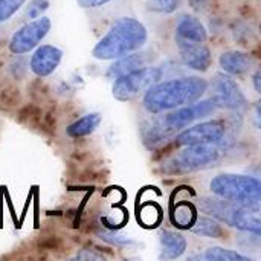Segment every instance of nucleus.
Segmentation results:
<instances>
[{
  "mask_svg": "<svg viewBox=\"0 0 261 261\" xmlns=\"http://www.w3.org/2000/svg\"><path fill=\"white\" fill-rule=\"evenodd\" d=\"M206 90L208 81L200 76H180L167 81L161 80L144 93L142 106L151 115L165 113L200 99Z\"/></svg>",
  "mask_w": 261,
  "mask_h": 261,
  "instance_id": "obj_1",
  "label": "nucleus"
},
{
  "mask_svg": "<svg viewBox=\"0 0 261 261\" xmlns=\"http://www.w3.org/2000/svg\"><path fill=\"white\" fill-rule=\"evenodd\" d=\"M147 40L148 31L142 21L135 17H121L93 46L92 55L101 61L115 60L142 49Z\"/></svg>",
  "mask_w": 261,
  "mask_h": 261,
  "instance_id": "obj_2",
  "label": "nucleus"
},
{
  "mask_svg": "<svg viewBox=\"0 0 261 261\" xmlns=\"http://www.w3.org/2000/svg\"><path fill=\"white\" fill-rule=\"evenodd\" d=\"M217 104L213 98L210 99H197L191 104L168 110V113L162 118H159L153 127L150 128L148 135L145 136V141H151V144H156L165 138H170L180 130L191 125L194 121L203 119L211 116L217 110Z\"/></svg>",
  "mask_w": 261,
  "mask_h": 261,
  "instance_id": "obj_3",
  "label": "nucleus"
},
{
  "mask_svg": "<svg viewBox=\"0 0 261 261\" xmlns=\"http://www.w3.org/2000/svg\"><path fill=\"white\" fill-rule=\"evenodd\" d=\"M199 206L208 216H213L214 219L225 222L226 225H229L232 228L260 236L261 222L258 206L240 205V203L223 200L220 197L219 199H202Z\"/></svg>",
  "mask_w": 261,
  "mask_h": 261,
  "instance_id": "obj_4",
  "label": "nucleus"
},
{
  "mask_svg": "<svg viewBox=\"0 0 261 261\" xmlns=\"http://www.w3.org/2000/svg\"><path fill=\"white\" fill-rule=\"evenodd\" d=\"M210 190L214 196L248 206H258L261 184L254 176L245 174H219L211 179Z\"/></svg>",
  "mask_w": 261,
  "mask_h": 261,
  "instance_id": "obj_5",
  "label": "nucleus"
},
{
  "mask_svg": "<svg viewBox=\"0 0 261 261\" xmlns=\"http://www.w3.org/2000/svg\"><path fill=\"white\" fill-rule=\"evenodd\" d=\"M228 145L223 142L219 144H196V145H185L182 151L173 156L167 164L171 167V173H191L199 171L203 168H210L217 165Z\"/></svg>",
  "mask_w": 261,
  "mask_h": 261,
  "instance_id": "obj_6",
  "label": "nucleus"
},
{
  "mask_svg": "<svg viewBox=\"0 0 261 261\" xmlns=\"http://www.w3.org/2000/svg\"><path fill=\"white\" fill-rule=\"evenodd\" d=\"M164 76L162 67L144 66L135 72L118 76L113 80L112 93L118 101H132L139 95H144L153 84L159 83Z\"/></svg>",
  "mask_w": 261,
  "mask_h": 261,
  "instance_id": "obj_7",
  "label": "nucleus"
},
{
  "mask_svg": "<svg viewBox=\"0 0 261 261\" xmlns=\"http://www.w3.org/2000/svg\"><path fill=\"white\" fill-rule=\"evenodd\" d=\"M50 28H52V21L46 15L29 20L11 35L8 43L9 50L14 55H24L34 50L49 34Z\"/></svg>",
  "mask_w": 261,
  "mask_h": 261,
  "instance_id": "obj_8",
  "label": "nucleus"
},
{
  "mask_svg": "<svg viewBox=\"0 0 261 261\" xmlns=\"http://www.w3.org/2000/svg\"><path fill=\"white\" fill-rule=\"evenodd\" d=\"M211 98L216 101L217 107L236 112H240L248 107V99L243 90L240 89L237 81L225 72H219L214 75L211 81Z\"/></svg>",
  "mask_w": 261,
  "mask_h": 261,
  "instance_id": "obj_9",
  "label": "nucleus"
},
{
  "mask_svg": "<svg viewBox=\"0 0 261 261\" xmlns=\"http://www.w3.org/2000/svg\"><path fill=\"white\" fill-rule=\"evenodd\" d=\"M226 141V127L222 121H205L194 125H188L176 136L179 147L196 144H219Z\"/></svg>",
  "mask_w": 261,
  "mask_h": 261,
  "instance_id": "obj_10",
  "label": "nucleus"
},
{
  "mask_svg": "<svg viewBox=\"0 0 261 261\" xmlns=\"http://www.w3.org/2000/svg\"><path fill=\"white\" fill-rule=\"evenodd\" d=\"M63 60V50L54 44H38L31 55L29 69L38 78L52 75Z\"/></svg>",
  "mask_w": 261,
  "mask_h": 261,
  "instance_id": "obj_11",
  "label": "nucleus"
},
{
  "mask_svg": "<svg viewBox=\"0 0 261 261\" xmlns=\"http://www.w3.org/2000/svg\"><path fill=\"white\" fill-rule=\"evenodd\" d=\"M174 37H176V44L179 47L188 44H202L206 41L208 34L200 18L191 14H182L176 21Z\"/></svg>",
  "mask_w": 261,
  "mask_h": 261,
  "instance_id": "obj_12",
  "label": "nucleus"
},
{
  "mask_svg": "<svg viewBox=\"0 0 261 261\" xmlns=\"http://www.w3.org/2000/svg\"><path fill=\"white\" fill-rule=\"evenodd\" d=\"M151 54L150 52H144V50H135L130 54H125L119 58H115V61L107 67L106 70V76L110 80H115L118 76L127 75L130 72H135L144 66H147L151 60Z\"/></svg>",
  "mask_w": 261,
  "mask_h": 261,
  "instance_id": "obj_13",
  "label": "nucleus"
},
{
  "mask_svg": "<svg viewBox=\"0 0 261 261\" xmlns=\"http://www.w3.org/2000/svg\"><path fill=\"white\" fill-rule=\"evenodd\" d=\"M179 55L182 63L196 72H206L213 63V54L210 47L202 44H188V46H179Z\"/></svg>",
  "mask_w": 261,
  "mask_h": 261,
  "instance_id": "obj_14",
  "label": "nucleus"
},
{
  "mask_svg": "<svg viewBox=\"0 0 261 261\" xmlns=\"http://www.w3.org/2000/svg\"><path fill=\"white\" fill-rule=\"evenodd\" d=\"M220 69L231 75V76H239L248 73L252 66H254V58L248 52L242 50H226L220 55L219 58Z\"/></svg>",
  "mask_w": 261,
  "mask_h": 261,
  "instance_id": "obj_15",
  "label": "nucleus"
},
{
  "mask_svg": "<svg viewBox=\"0 0 261 261\" xmlns=\"http://www.w3.org/2000/svg\"><path fill=\"white\" fill-rule=\"evenodd\" d=\"M159 243H161V258L164 260H174L185 254L188 243L185 237L174 231H161L159 234Z\"/></svg>",
  "mask_w": 261,
  "mask_h": 261,
  "instance_id": "obj_16",
  "label": "nucleus"
},
{
  "mask_svg": "<svg viewBox=\"0 0 261 261\" xmlns=\"http://www.w3.org/2000/svg\"><path fill=\"white\" fill-rule=\"evenodd\" d=\"M102 116L96 112L87 113L84 116H81L80 119H76L75 122H72L67 128L66 133L70 138H83V136H89L92 135L101 124Z\"/></svg>",
  "mask_w": 261,
  "mask_h": 261,
  "instance_id": "obj_17",
  "label": "nucleus"
},
{
  "mask_svg": "<svg viewBox=\"0 0 261 261\" xmlns=\"http://www.w3.org/2000/svg\"><path fill=\"white\" fill-rule=\"evenodd\" d=\"M193 234L208 237V239H222L223 229L220 223L211 217H196L194 223L188 228Z\"/></svg>",
  "mask_w": 261,
  "mask_h": 261,
  "instance_id": "obj_18",
  "label": "nucleus"
},
{
  "mask_svg": "<svg viewBox=\"0 0 261 261\" xmlns=\"http://www.w3.org/2000/svg\"><path fill=\"white\" fill-rule=\"evenodd\" d=\"M199 258H205L208 261H251L249 257L237 252V251H231V249H225L220 246H213L208 248L203 255H200Z\"/></svg>",
  "mask_w": 261,
  "mask_h": 261,
  "instance_id": "obj_19",
  "label": "nucleus"
},
{
  "mask_svg": "<svg viewBox=\"0 0 261 261\" xmlns=\"http://www.w3.org/2000/svg\"><path fill=\"white\" fill-rule=\"evenodd\" d=\"M196 217H197V216H196V213H194V208H193L191 205L184 203V205H179V206L176 208L173 220H174V223H177L180 228H190V226L194 223Z\"/></svg>",
  "mask_w": 261,
  "mask_h": 261,
  "instance_id": "obj_20",
  "label": "nucleus"
},
{
  "mask_svg": "<svg viewBox=\"0 0 261 261\" xmlns=\"http://www.w3.org/2000/svg\"><path fill=\"white\" fill-rule=\"evenodd\" d=\"M26 3V0H0V23L11 20Z\"/></svg>",
  "mask_w": 261,
  "mask_h": 261,
  "instance_id": "obj_21",
  "label": "nucleus"
},
{
  "mask_svg": "<svg viewBox=\"0 0 261 261\" xmlns=\"http://www.w3.org/2000/svg\"><path fill=\"white\" fill-rule=\"evenodd\" d=\"M147 8L159 14H171L180 6V0H145Z\"/></svg>",
  "mask_w": 261,
  "mask_h": 261,
  "instance_id": "obj_22",
  "label": "nucleus"
},
{
  "mask_svg": "<svg viewBox=\"0 0 261 261\" xmlns=\"http://www.w3.org/2000/svg\"><path fill=\"white\" fill-rule=\"evenodd\" d=\"M49 6H50L49 0H29V3L24 8V17L28 20L41 17L49 9Z\"/></svg>",
  "mask_w": 261,
  "mask_h": 261,
  "instance_id": "obj_23",
  "label": "nucleus"
},
{
  "mask_svg": "<svg viewBox=\"0 0 261 261\" xmlns=\"http://www.w3.org/2000/svg\"><path fill=\"white\" fill-rule=\"evenodd\" d=\"M99 239L101 240H104V242H107V243H110V245H115V246H119V248H122V246H128V245H132L133 242L128 239V237H124V236H121V234H118V232H115L113 229H110V231H99Z\"/></svg>",
  "mask_w": 261,
  "mask_h": 261,
  "instance_id": "obj_24",
  "label": "nucleus"
},
{
  "mask_svg": "<svg viewBox=\"0 0 261 261\" xmlns=\"http://www.w3.org/2000/svg\"><path fill=\"white\" fill-rule=\"evenodd\" d=\"M110 0H76V3L81 6V8H86V9H95V8H101L104 6L106 3H109Z\"/></svg>",
  "mask_w": 261,
  "mask_h": 261,
  "instance_id": "obj_25",
  "label": "nucleus"
},
{
  "mask_svg": "<svg viewBox=\"0 0 261 261\" xmlns=\"http://www.w3.org/2000/svg\"><path fill=\"white\" fill-rule=\"evenodd\" d=\"M75 258L76 260H102V255H98V254L89 252V251H83V252L76 254Z\"/></svg>",
  "mask_w": 261,
  "mask_h": 261,
  "instance_id": "obj_26",
  "label": "nucleus"
},
{
  "mask_svg": "<svg viewBox=\"0 0 261 261\" xmlns=\"http://www.w3.org/2000/svg\"><path fill=\"white\" fill-rule=\"evenodd\" d=\"M188 2H190V5H191L193 9H196V11H203V9L206 8V5H208L210 0H188Z\"/></svg>",
  "mask_w": 261,
  "mask_h": 261,
  "instance_id": "obj_27",
  "label": "nucleus"
},
{
  "mask_svg": "<svg viewBox=\"0 0 261 261\" xmlns=\"http://www.w3.org/2000/svg\"><path fill=\"white\" fill-rule=\"evenodd\" d=\"M252 83H254V87H255V92L260 93L261 87H260V70H257L252 76Z\"/></svg>",
  "mask_w": 261,
  "mask_h": 261,
  "instance_id": "obj_28",
  "label": "nucleus"
}]
</instances>
